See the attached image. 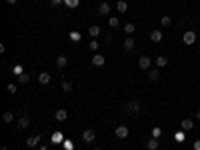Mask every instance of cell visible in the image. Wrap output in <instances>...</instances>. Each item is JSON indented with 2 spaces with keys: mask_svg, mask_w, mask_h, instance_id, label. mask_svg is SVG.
I'll return each instance as SVG.
<instances>
[{
  "mask_svg": "<svg viewBox=\"0 0 200 150\" xmlns=\"http://www.w3.org/2000/svg\"><path fill=\"white\" fill-rule=\"evenodd\" d=\"M140 102L138 100H130V102H124V110L128 112V114H140Z\"/></svg>",
  "mask_w": 200,
  "mask_h": 150,
  "instance_id": "6da1fadb",
  "label": "cell"
},
{
  "mask_svg": "<svg viewBox=\"0 0 200 150\" xmlns=\"http://www.w3.org/2000/svg\"><path fill=\"white\" fill-rule=\"evenodd\" d=\"M114 134H116L118 138H120V140H124V138H128V134H130V130H128V126H124V124H120V126H116Z\"/></svg>",
  "mask_w": 200,
  "mask_h": 150,
  "instance_id": "7a4b0ae2",
  "label": "cell"
},
{
  "mask_svg": "<svg viewBox=\"0 0 200 150\" xmlns=\"http://www.w3.org/2000/svg\"><path fill=\"white\" fill-rule=\"evenodd\" d=\"M94 140H96L94 130H90V128H88V130H84V132H82V142H86V144H92Z\"/></svg>",
  "mask_w": 200,
  "mask_h": 150,
  "instance_id": "3957f363",
  "label": "cell"
},
{
  "mask_svg": "<svg viewBox=\"0 0 200 150\" xmlns=\"http://www.w3.org/2000/svg\"><path fill=\"white\" fill-rule=\"evenodd\" d=\"M182 40H184V44H194L196 42V32H192V30H186L184 32V36H182Z\"/></svg>",
  "mask_w": 200,
  "mask_h": 150,
  "instance_id": "277c9868",
  "label": "cell"
},
{
  "mask_svg": "<svg viewBox=\"0 0 200 150\" xmlns=\"http://www.w3.org/2000/svg\"><path fill=\"white\" fill-rule=\"evenodd\" d=\"M150 64H152V60H150L148 56H140V58H138V66L142 68V70H148Z\"/></svg>",
  "mask_w": 200,
  "mask_h": 150,
  "instance_id": "5b68a950",
  "label": "cell"
},
{
  "mask_svg": "<svg viewBox=\"0 0 200 150\" xmlns=\"http://www.w3.org/2000/svg\"><path fill=\"white\" fill-rule=\"evenodd\" d=\"M38 144H40V136H38V134L26 138V146H28V148H34V146H38Z\"/></svg>",
  "mask_w": 200,
  "mask_h": 150,
  "instance_id": "8992f818",
  "label": "cell"
},
{
  "mask_svg": "<svg viewBox=\"0 0 200 150\" xmlns=\"http://www.w3.org/2000/svg\"><path fill=\"white\" fill-rule=\"evenodd\" d=\"M158 146H160V140H158V138H150V140L146 142V148H148V150H158Z\"/></svg>",
  "mask_w": 200,
  "mask_h": 150,
  "instance_id": "52a82bcc",
  "label": "cell"
},
{
  "mask_svg": "<svg viewBox=\"0 0 200 150\" xmlns=\"http://www.w3.org/2000/svg\"><path fill=\"white\" fill-rule=\"evenodd\" d=\"M134 46H136L134 38H130V36H128V38L124 40V50H126V52H130V50H134Z\"/></svg>",
  "mask_w": 200,
  "mask_h": 150,
  "instance_id": "ba28073f",
  "label": "cell"
},
{
  "mask_svg": "<svg viewBox=\"0 0 200 150\" xmlns=\"http://www.w3.org/2000/svg\"><path fill=\"white\" fill-rule=\"evenodd\" d=\"M54 116H56V120H58V122H64V120L68 118V112L64 110V108H60V110H56V114H54Z\"/></svg>",
  "mask_w": 200,
  "mask_h": 150,
  "instance_id": "9c48e42d",
  "label": "cell"
},
{
  "mask_svg": "<svg viewBox=\"0 0 200 150\" xmlns=\"http://www.w3.org/2000/svg\"><path fill=\"white\" fill-rule=\"evenodd\" d=\"M108 12H110V4H108V2H102L100 6H98V14L108 16Z\"/></svg>",
  "mask_w": 200,
  "mask_h": 150,
  "instance_id": "30bf717a",
  "label": "cell"
},
{
  "mask_svg": "<svg viewBox=\"0 0 200 150\" xmlns=\"http://www.w3.org/2000/svg\"><path fill=\"white\" fill-rule=\"evenodd\" d=\"M180 128H182V130H192V128H194V122L188 120V118H184V120L180 122Z\"/></svg>",
  "mask_w": 200,
  "mask_h": 150,
  "instance_id": "8fae6325",
  "label": "cell"
},
{
  "mask_svg": "<svg viewBox=\"0 0 200 150\" xmlns=\"http://www.w3.org/2000/svg\"><path fill=\"white\" fill-rule=\"evenodd\" d=\"M104 62L106 60H104V56H102V54H94L92 56V64H94V66H102Z\"/></svg>",
  "mask_w": 200,
  "mask_h": 150,
  "instance_id": "7c38bea8",
  "label": "cell"
},
{
  "mask_svg": "<svg viewBox=\"0 0 200 150\" xmlns=\"http://www.w3.org/2000/svg\"><path fill=\"white\" fill-rule=\"evenodd\" d=\"M150 40H152V42H160L162 40V32L160 30H152V32H150Z\"/></svg>",
  "mask_w": 200,
  "mask_h": 150,
  "instance_id": "4fadbf2b",
  "label": "cell"
},
{
  "mask_svg": "<svg viewBox=\"0 0 200 150\" xmlns=\"http://www.w3.org/2000/svg\"><path fill=\"white\" fill-rule=\"evenodd\" d=\"M38 82L40 84H48V82H50V74H48V72H40L38 74Z\"/></svg>",
  "mask_w": 200,
  "mask_h": 150,
  "instance_id": "5bb4252c",
  "label": "cell"
},
{
  "mask_svg": "<svg viewBox=\"0 0 200 150\" xmlns=\"http://www.w3.org/2000/svg\"><path fill=\"white\" fill-rule=\"evenodd\" d=\"M28 124H30V118H28V116H20V118H18V124H16V126H18V128H26Z\"/></svg>",
  "mask_w": 200,
  "mask_h": 150,
  "instance_id": "9a60e30c",
  "label": "cell"
},
{
  "mask_svg": "<svg viewBox=\"0 0 200 150\" xmlns=\"http://www.w3.org/2000/svg\"><path fill=\"white\" fill-rule=\"evenodd\" d=\"M66 64H68V58H66V56H62V54H60V56L56 58V66H58V68H64Z\"/></svg>",
  "mask_w": 200,
  "mask_h": 150,
  "instance_id": "2e32d148",
  "label": "cell"
},
{
  "mask_svg": "<svg viewBox=\"0 0 200 150\" xmlns=\"http://www.w3.org/2000/svg\"><path fill=\"white\" fill-rule=\"evenodd\" d=\"M148 78L152 80V82H158V80H160V72L158 70H148Z\"/></svg>",
  "mask_w": 200,
  "mask_h": 150,
  "instance_id": "e0dca14e",
  "label": "cell"
},
{
  "mask_svg": "<svg viewBox=\"0 0 200 150\" xmlns=\"http://www.w3.org/2000/svg\"><path fill=\"white\" fill-rule=\"evenodd\" d=\"M88 34L92 36V38H96V36L100 34V28H98V26H96V24H92V26H90V28H88Z\"/></svg>",
  "mask_w": 200,
  "mask_h": 150,
  "instance_id": "ac0fdd59",
  "label": "cell"
},
{
  "mask_svg": "<svg viewBox=\"0 0 200 150\" xmlns=\"http://www.w3.org/2000/svg\"><path fill=\"white\" fill-rule=\"evenodd\" d=\"M2 120L4 122H6V124H10V122H14V114H12V112H4V114H2Z\"/></svg>",
  "mask_w": 200,
  "mask_h": 150,
  "instance_id": "d6986e66",
  "label": "cell"
},
{
  "mask_svg": "<svg viewBox=\"0 0 200 150\" xmlns=\"http://www.w3.org/2000/svg\"><path fill=\"white\" fill-rule=\"evenodd\" d=\"M118 24H120V20H118V16H108V26H112V28H116Z\"/></svg>",
  "mask_w": 200,
  "mask_h": 150,
  "instance_id": "ffe728a7",
  "label": "cell"
},
{
  "mask_svg": "<svg viewBox=\"0 0 200 150\" xmlns=\"http://www.w3.org/2000/svg\"><path fill=\"white\" fill-rule=\"evenodd\" d=\"M166 64H168V58H166V56H158V58H156V66H166Z\"/></svg>",
  "mask_w": 200,
  "mask_h": 150,
  "instance_id": "44dd1931",
  "label": "cell"
},
{
  "mask_svg": "<svg viewBox=\"0 0 200 150\" xmlns=\"http://www.w3.org/2000/svg\"><path fill=\"white\" fill-rule=\"evenodd\" d=\"M134 30H136V26H134L132 22H126V24H124V32H126V34H132Z\"/></svg>",
  "mask_w": 200,
  "mask_h": 150,
  "instance_id": "7402d4cb",
  "label": "cell"
},
{
  "mask_svg": "<svg viewBox=\"0 0 200 150\" xmlns=\"http://www.w3.org/2000/svg\"><path fill=\"white\" fill-rule=\"evenodd\" d=\"M116 8H118V12H126V10H128V4L124 2V0H120V2L116 4Z\"/></svg>",
  "mask_w": 200,
  "mask_h": 150,
  "instance_id": "603a6c76",
  "label": "cell"
},
{
  "mask_svg": "<svg viewBox=\"0 0 200 150\" xmlns=\"http://www.w3.org/2000/svg\"><path fill=\"white\" fill-rule=\"evenodd\" d=\"M28 80H30V76H28L26 72H22V74L18 76V82H20V84H28Z\"/></svg>",
  "mask_w": 200,
  "mask_h": 150,
  "instance_id": "cb8c5ba5",
  "label": "cell"
},
{
  "mask_svg": "<svg viewBox=\"0 0 200 150\" xmlns=\"http://www.w3.org/2000/svg\"><path fill=\"white\" fill-rule=\"evenodd\" d=\"M62 140H64V136L60 134V132H56V134H52V142H54V144H60Z\"/></svg>",
  "mask_w": 200,
  "mask_h": 150,
  "instance_id": "d4e9b609",
  "label": "cell"
},
{
  "mask_svg": "<svg viewBox=\"0 0 200 150\" xmlns=\"http://www.w3.org/2000/svg\"><path fill=\"white\" fill-rule=\"evenodd\" d=\"M64 4H66L68 8H76L78 4H80V0H64Z\"/></svg>",
  "mask_w": 200,
  "mask_h": 150,
  "instance_id": "484cf974",
  "label": "cell"
},
{
  "mask_svg": "<svg viewBox=\"0 0 200 150\" xmlns=\"http://www.w3.org/2000/svg\"><path fill=\"white\" fill-rule=\"evenodd\" d=\"M162 136V128L160 126H154L152 128V138H160Z\"/></svg>",
  "mask_w": 200,
  "mask_h": 150,
  "instance_id": "4316f807",
  "label": "cell"
},
{
  "mask_svg": "<svg viewBox=\"0 0 200 150\" xmlns=\"http://www.w3.org/2000/svg\"><path fill=\"white\" fill-rule=\"evenodd\" d=\"M88 46H90V50H92V52H96V50H98V46H100V42L92 38V40H90V44H88Z\"/></svg>",
  "mask_w": 200,
  "mask_h": 150,
  "instance_id": "83f0119b",
  "label": "cell"
},
{
  "mask_svg": "<svg viewBox=\"0 0 200 150\" xmlns=\"http://www.w3.org/2000/svg\"><path fill=\"white\" fill-rule=\"evenodd\" d=\"M62 90H64V92H72V84H70L68 80H64V82H62Z\"/></svg>",
  "mask_w": 200,
  "mask_h": 150,
  "instance_id": "f1b7e54d",
  "label": "cell"
},
{
  "mask_svg": "<svg viewBox=\"0 0 200 150\" xmlns=\"http://www.w3.org/2000/svg\"><path fill=\"white\" fill-rule=\"evenodd\" d=\"M160 24H162V26H170V24H172V18H170V16H162Z\"/></svg>",
  "mask_w": 200,
  "mask_h": 150,
  "instance_id": "f546056e",
  "label": "cell"
},
{
  "mask_svg": "<svg viewBox=\"0 0 200 150\" xmlns=\"http://www.w3.org/2000/svg\"><path fill=\"white\" fill-rule=\"evenodd\" d=\"M70 38H72L74 42H78L80 38H82V36H80V32H70Z\"/></svg>",
  "mask_w": 200,
  "mask_h": 150,
  "instance_id": "4dcf8cb0",
  "label": "cell"
},
{
  "mask_svg": "<svg viewBox=\"0 0 200 150\" xmlns=\"http://www.w3.org/2000/svg\"><path fill=\"white\" fill-rule=\"evenodd\" d=\"M6 90H8L10 94H16V84H8V86H6Z\"/></svg>",
  "mask_w": 200,
  "mask_h": 150,
  "instance_id": "1f68e13d",
  "label": "cell"
},
{
  "mask_svg": "<svg viewBox=\"0 0 200 150\" xmlns=\"http://www.w3.org/2000/svg\"><path fill=\"white\" fill-rule=\"evenodd\" d=\"M14 72H16V74H18V76H20V74H22V68H20V66H14Z\"/></svg>",
  "mask_w": 200,
  "mask_h": 150,
  "instance_id": "d6a6232c",
  "label": "cell"
},
{
  "mask_svg": "<svg viewBox=\"0 0 200 150\" xmlns=\"http://www.w3.org/2000/svg\"><path fill=\"white\" fill-rule=\"evenodd\" d=\"M182 138H184V134H182V132H180V134H176V142H182Z\"/></svg>",
  "mask_w": 200,
  "mask_h": 150,
  "instance_id": "836d02e7",
  "label": "cell"
},
{
  "mask_svg": "<svg viewBox=\"0 0 200 150\" xmlns=\"http://www.w3.org/2000/svg\"><path fill=\"white\" fill-rule=\"evenodd\" d=\"M194 150H200V140H196V142H194Z\"/></svg>",
  "mask_w": 200,
  "mask_h": 150,
  "instance_id": "e575fe53",
  "label": "cell"
},
{
  "mask_svg": "<svg viewBox=\"0 0 200 150\" xmlns=\"http://www.w3.org/2000/svg\"><path fill=\"white\" fill-rule=\"evenodd\" d=\"M50 2L54 4V6H56V4H60V2H64V0H50Z\"/></svg>",
  "mask_w": 200,
  "mask_h": 150,
  "instance_id": "d590c367",
  "label": "cell"
},
{
  "mask_svg": "<svg viewBox=\"0 0 200 150\" xmlns=\"http://www.w3.org/2000/svg\"><path fill=\"white\" fill-rule=\"evenodd\" d=\"M194 118H196V120H200V110H196V114H194Z\"/></svg>",
  "mask_w": 200,
  "mask_h": 150,
  "instance_id": "8d00e7d4",
  "label": "cell"
},
{
  "mask_svg": "<svg viewBox=\"0 0 200 150\" xmlns=\"http://www.w3.org/2000/svg\"><path fill=\"white\" fill-rule=\"evenodd\" d=\"M6 2H8V4H16V0H6Z\"/></svg>",
  "mask_w": 200,
  "mask_h": 150,
  "instance_id": "74e56055",
  "label": "cell"
},
{
  "mask_svg": "<svg viewBox=\"0 0 200 150\" xmlns=\"http://www.w3.org/2000/svg\"><path fill=\"white\" fill-rule=\"evenodd\" d=\"M38 150H48V148L46 146H38Z\"/></svg>",
  "mask_w": 200,
  "mask_h": 150,
  "instance_id": "f35d334b",
  "label": "cell"
},
{
  "mask_svg": "<svg viewBox=\"0 0 200 150\" xmlns=\"http://www.w3.org/2000/svg\"><path fill=\"white\" fill-rule=\"evenodd\" d=\"M0 150H8V146H0Z\"/></svg>",
  "mask_w": 200,
  "mask_h": 150,
  "instance_id": "ab89813d",
  "label": "cell"
},
{
  "mask_svg": "<svg viewBox=\"0 0 200 150\" xmlns=\"http://www.w3.org/2000/svg\"><path fill=\"white\" fill-rule=\"evenodd\" d=\"M92 150H100V148H92Z\"/></svg>",
  "mask_w": 200,
  "mask_h": 150,
  "instance_id": "60d3db41",
  "label": "cell"
}]
</instances>
